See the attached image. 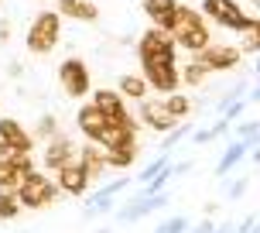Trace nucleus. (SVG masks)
<instances>
[{
	"mask_svg": "<svg viewBox=\"0 0 260 233\" xmlns=\"http://www.w3.org/2000/svg\"><path fill=\"white\" fill-rule=\"evenodd\" d=\"M247 185H250V179H247V175H240V179L230 185V192H226V195H230V199H240V195L247 192Z\"/></svg>",
	"mask_w": 260,
	"mask_h": 233,
	"instance_id": "nucleus-34",
	"label": "nucleus"
},
{
	"mask_svg": "<svg viewBox=\"0 0 260 233\" xmlns=\"http://www.w3.org/2000/svg\"><path fill=\"white\" fill-rule=\"evenodd\" d=\"M212 230H216V226H212V220H202V223H199V226H195L192 233H212Z\"/></svg>",
	"mask_w": 260,
	"mask_h": 233,
	"instance_id": "nucleus-39",
	"label": "nucleus"
},
{
	"mask_svg": "<svg viewBox=\"0 0 260 233\" xmlns=\"http://www.w3.org/2000/svg\"><path fill=\"white\" fill-rule=\"evenodd\" d=\"M178 76H182L185 86H202V82H206V76H209V69L192 55V62L185 65V69H178Z\"/></svg>",
	"mask_w": 260,
	"mask_h": 233,
	"instance_id": "nucleus-25",
	"label": "nucleus"
},
{
	"mask_svg": "<svg viewBox=\"0 0 260 233\" xmlns=\"http://www.w3.org/2000/svg\"><path fill=\"white\" fill-rule=\"evenodd\" d=\"M168 206V192H154V195H147V192H141L137 199H130L127 206L117 213V220L120 223H137V220H144L147 213H157V209H165Z\"/></svg>",
	"mask_w": 260,
	"mask_h": 233,
	"instance_id": "nucleus-8",
	"label": "nucleus"
},
{
	"mask_svg": "<svg viewBox=\"0 0 260 233\" xmlns=\"http://www.w3.org/2000/svg\"><path fill=\"white\" fill-rule=\"evenodd\" d=\"M165 165H168V151H161V155H157L154 161H151V165H147V168H144L141 175H137V182H141V185H144V182H151V179L157 175V171L165 168Z\"/></svg>",
	"mask_w": 260,
	"mask_h": 233,
	"instance_id": "nucleus-29",
	"label": "nucleus"
},
{
	"mask_svg": "<svg viewBox=\"0 0 260 233\" xmlns=\"http://www.w3.org/2000/svg\"><path fill=\"white\" fill-rule=\"evenodd\" d=\"M250 4H253V7H257V11H260V0H250Z\"/></svg>",
	"mask_w": 260,
	"mask_h": 233,
	"instance_id": "nucleus-44",
	"label": "nucleus"
},
{
	"mask_svg": "<svg viewBox=\"0 0 260 233\" xmlns=\"http://www.w3.org/2000/svg\"><path fill=\"white\" fill-rule=\"evenodd\" d=\"M137 141H127V144H117V148H106V168H130L137 161Z\"/></svg>",
	"mask_w": 260,
	"mask_h": 233,
	"instance_id": "nucleus-19",
	"label": "nucleus"
},
{
	"mask_svg": "<svg viewBox=\"0 0 260 233\" xmlns=\"http://www.w3.org/2000/svg\"><path fill=\"white\" fill-rule=\"evenodd\" d=\"M96 233H113V230H96Z\"/></svg>",
	"mask_w": 260,
	"mask_h": 233,
	"instance_id": "nucleus-46",
	"label": "nucleus"
},
{
	"mask_svg": "<svg viewBox=\"0 0 260 233\" xmlns=\"http://www.w3.org/2000/svg\"><path fill=\"white\" fill-rule=\"evenodd\" d=\"M62 41V14L58 11H41L31 24H27L24 45L31 55H48L55 52V45Z\"/></svg>",
	"mask_w": 260,
	"mask_h": 233,
	"instance_id": "nucleus-2",
	"label": "nucleus"
},
{
	"mask_svg": "<svg viewBox=\"0 0 260 233\" xmlns=\"http://www.w3.org/2000/svg\"><path fill=\"white\" fill-rule=\"evenodd\" d=\"M58 86H62L65 96H72V100H82L86 93H89L92 79H89V65L82 62V59H65L62 65H58Z\"/></svg>",
	"mask_w": 260,
	"mask_h": 233,
	"instance_id": "nucleus-6",
	"label": "nucleus"
},
{
	"mask_svg": "<svg viewBox=\"0 0 260 233\" xmlns=\"http://www.w3.org/2000/svg\"><path fill=\"white\" fill-rule=\"evenodd\" d=\"M185 230H188V220L185 216H171V220H165L157 226V233H185Z\"/></svg>",
	"mask_w": 260,
	"mask_h": 233,
	"instance_id": "nucleus-31",
	"label": "nucleus"
},
{
	"mask_svg": "<svg viewBox=\"0 0 260 233\" xmlns=\"http://www.w3.org/2000/svg\"><path fill=\"white\" fill-rule=\"evenodd\" d=\"M212 233H236V226H230V223H226V226H219V230H212Z\"/></svg>",
	"mask_w": 260,
	"mask_h": 233,
	"instance_id": "nucleus-42",
	"label": "nucleus"
},
{
	"mask_svg": "<svg viewBox=\"0 0 260 233\" xmlns=\"http://www.w3.org/2000/svg\"><path fill=\"white\" fill-rule=\"evenodd\" d=\"M250 103H260V82H257V90L250 93Z\"/></svg>",
	"mask_w": 260,
	"mask_h": 233,
	"instance_id": "nucleus-41",
	"label": "nucleus"
},
{
	"mask_svg": "<svg viewBox=\"0 0 260 233\" xmlns=\"http://www.w3.org/2000/svg\"><path fill=\"white\" fill-rule=\"evenodd\" d=\"M243 90H247V86H243V82H236L233 90H226V93H222V100H219V113H222V106H230L233 100H240V96H243Z\"/></svg>",
	"mask_w": 260,
	"mask_h": 233,
	"instance_id": "nucleus-33",
	"label": "nucleus"
},
{
	"mask_svg": "<svg viewBox=\"0 0 260 233\" xmlns=\"http://www.w3.org/2000/svg\"><path fill=\"white\" fill-rule=\"evenodd\" d=\"M192 141H195V144H209V141H216V134H212V127H209V130H195Z\"/></svg>",
	"mask_w": 260,
	"mask_h": 233,
	"instance_id": "nucleus-36",
	"label": "nucleus"
},
{
	"mask_svg": "<svg viewBox=\"0 0 260 233\" xmlns=\"http://www.w3.org/2000/svg\"><path fill=\"white\" fill-rule=\"evenodd\" d=\"M55 11L62 14V17L82 21V24H92V21H100V7H96L92 0H58V4H55Z\"/></svg>",
	"mask_w": 260,
	"mask_h": 233,
	"instance_id": "nucleus-14",
	"label": "nucleus"
},
{
	"mask_svg": "<svg viewBox=\"0 0 260 233\" xmlns=\"http://www.w3.org/2000/svg\"><path fill=\"white\" fill-rule=\"evenodd\" d=\"M202 17H209L212 24L226 27V31H243L250 21V14L236 0H202Z\"/></svg>",
	"mask_w": 260,
	"mask_h": 233,
	"instance_id": "nucleus-5",
	"label": "nucleus"
},
{
	"mask_svg": "<svg viewBox=\"0 0 260 233\" xmlns=\"http://www.w3.org/2000/svg\"><path fill=\"white\" fill-rule=\"evenodd\" d=\"M147 90H151V86H147V79L137 76V72H127V76L117 79V93L123 96V100H137V103H141L144 96H147Z\"/></svg>",
	"mask_w": 260,
	"mask_h": 233,
	"instance_id": "nucleus-20",
	"label": "nucleus"
},
{
	"mask_svg": "<svg viewBox=\"0 0 260 233\" xmlns=\"http://www.w3.org/2000/svg\"><path fill=\"white\" fill-rule=\"evenodd\" d=\"M17 213H21L17 192H7V189H0V220H17Z\"/></svg>",
	"mask_w": 260,
	"mask_h": 233,
	"instance_id": "nucleus-26",
	"label": "nucleus"
},
{
	"mask_svg": "<svg viewBox=\"0 0 260 233\" xmlns=\"http://www.w3.org/2000/svg\"><path fill=\"white\" fill-rule=\"evenodd\" d=\"M236 134H240V141L253 151V148L260 144V120H247V124H240V127H236Z\"/></svg>",
	"mask_w": 260,
	"mask_h": 233,
	"instance_id": "nucleus-27",
	"label": "nucleus"
},
{
	"mask_svg": "<svg viewBox=\"0 0 260 233\" xmlns=\"http://www.w3.org/2000/svg\"><path fill=\"white\" fill-rule=\"evenodd\" d=\"M175 11H178V0H144V14L151 17V24L165 27V31H168Z\"/></svg>",
	"mask_w": 260,
	"mask_h": 233,
	"instance_id": "nucleus-18",
	"label": "nucleus"
},
{
	"mask_svg": "<svg viewBox=\"0 0 260 233\" xmlns=\"http://www.w3.org/2000/svg\"><path fill=\"white\" fill-rule=\"evenodd\" d=\"M89 171L82 168L79 161H69V165H62V168L55 171V185H58V192H69V195H82L86 189H89Z\"/></svg>",
	"mask_w": 260,
	"mask_h": 233,
	"instance_id": "nucleus-12",
	"label": "nucleus"
},
{
	"mask_svg": "<svg viewBox=\"0 0 260 233\" xmlns=\"http://www.w3.org/2000/svg\"><path fill=\"white\" fill-rule=\"evenodd\" d=\"M243 110H247V100L240 96V100H233V103H230V106H222V116H226V120L233 124V120H236V116H240V113H243Z\"/></svg>",
	"mask_w": 260,
	"mask_h": 233,
	"instance_id": "nucleus-32",
	"label": "nucleus"
},
{
	"mask_svg": "<svg viewBox=\"0 0 260 233\" xmlns=\"http://www.w3.org/2000/svg\"><path fill=\"white\" fill-rule=\"evenodd\" d=\"M253 165H260V144L253 148Z\"/></svg>",
	"mask_w": 260,
	"mask_h": 233,
	"instance_id": "nucleus-43",
	"label": "nucleus"
},
{
	"mask_svg": "<svg viewBox=\"0 0 260 233\" xmlns=\"http://www.w3.org/2000/svg\"><path fill=\"white\" fill-rule=\"evenodd\" d=\"M76 161L89 171V179H100V175L106 171V148L92 141V144H86V148H79V151H76Z\"/></svg>",
	"mask_w": 260,
	"mask_h": 233,
	"instance_id": "nucleus-16",
	"label": "nucleus"
},
{
	"mask_svg": "<svg viewBox=\"0 0 260 233\" xmlns=\"http://www.w3.org/2000/svg\"><path fill=\"white\" fill-rule=\"evenodd\" d=\"M11 21H0V41H11Z\"/></svg>",
	"mask_w": 260,
	"mask_h": 233,
	"instance_id": "nucleus-38",
	"label": "nucleus"
},
{
	"mask_svg": "<svg viewBox=\"0 0 260 233\" xmlns=\"http://www.w3.org/2000/svg\"><path fill=\"white\" fill-rule=\"evenodd\" d=\"M141 124L151 127V130H157V134H168V130L178 127L182 120H175V116L168 113L165 100H147V96H144L141 100Z\"/></svg>",
	"mask_w": 260,
	"mask_h": 233,
	"instance_id": "nucleus-10",
	"label": "nucleus"
},
{
	"mask_svg": "<svg viewBox=\"0 0 260 233\" xmlns=\"http://www.w3.org/2000/svg\"><path fill=\"white\" fill-rule=\"evenodd\" d=\"M188 124H178V127H171L168 134H165V144H161V151H171V148H175V144L182 141V137H188Z\"/></svg>",
	"mask_w": 260,
	"mask_h": 233,
	"instance_id": "nucleus-30",
	"label": "nucleus"
},
{
	"mask_svg": "<svg viewBox=\"0 0 260 233\" xmlns=\"http://www.w3.org/2000/svg\"><path fill=\"white\" fill-rule=\"evenodd\" d=\"M165 106H168V113L175 116V120H185V116L192 113V100H188L185 93H178V90L165 96Z\"/></svg>",
	"mask_w": 260,
	"mask_h": 233,
	"instance_id": "nucleus-24",
	"label": "nucleus"
},
{
	"mask_svg": "<svg viewBox=\"0 0 260 233\" xmlns=\"http://www.w3.org/2000/svg\"><path fill=\"white\" fill-rule=\"evenodd\" d=\"M58 134V120H55L52 113L38 116V127H35V137H41V141H48V137H55Z\"/></svg>",
	"mask_w": 260,
	"mask_h": 233,
	"instance_id": "nucleus-28",
	"label": "nucleus"
},
{
	"mask_svg": "<svg viewBox=\"0 0 260 233\" xmlns=\"http://www.w3.org/2000/svg\"><path fill=\"white\" fill-rule=\"evenodd\" d=\"M247 144L243 141H233V144H226V151H222V158H219V165H216V175H219V179H226V175H230V171L236 168V165H240V161H243V158H247Z\"/></svg>",
	"mask_w": 260,
	"mask_h": 233,
	"instance_id": "nucleus-21",
	"label": "nucleus"
},
{
	"mask_svg": "<svg viewBox=\"0 0 260 233\" xmlns=\"http://www.w3.org/2000/svg\"><path fill=\"white\" fill-rule=\"evenodd\" d=\"M250 233H260V226H253V230H250Z\"/></svg>",
	"mask_w": 260,
	"mask_h": 233,
	"instance_id": "nucleus-45",
	"label": "nucleus"
},
{
	"mask_svg": "<svg viewBox=\"0 0 260 233\" xmlns=\"http://www.w3.org/2000/svg\"><path fill=\"white\" fill-rule=\"evenodd\" d=\"M178 52V45H175V38H171V31H165V27H147L141 35V41H137V59H151V55H171Z\"/></svg>",
	"mask_w": 260,
	"mask_h": 233,
	"instance_id": "nucleus-9",
	"label": "nucleus"
},
{
	"mask_svg": "<svg viewBox=\"0 0 260 233\" xmlns=\"http://www.w3.org/2000/svg\"><path fill=\"white\" fill-rule=\"evenodd\" d=\"M195 59L206 65L209 72H230V69H236V65H240L243 52H240V45H216V41H209V45L195 55Z\"/></svg>",
	"mask_w": 260,
	"mask_h": 233,
	"instance_id": "nucleus-7",
	"label": "nucleus"
},
{
	"mask_svg": "<svg viewBox=\"0 0 260 233\" xmlns=\"http://www.w3.org/2000/svg\"><path fill=\"white\" fill-rule=\"evenodd\" d=\"M76 127L82 130L89 141H96V134L106 127V113L96 103H82V106H79V113H76Z\"/></svg>",
	"mask_w": 260,
	"mask_h": 233,
	"instance_id": "nucleus-15",
	"label": "nucleus"
},
{
	"mask_svg": "<svg viewBox=\"0 0 260 233\" xmlns=\"http://www.w3.org/2000/svg\"><path fill=\"white\" fill-rule=\"evenodd\" d=\"M7 76H11V79H21V76H24V65L17 62V59H11V62H7Z\"/></svg>",
	"mask_w": 260,
	"mask_h": 233,
	"instance_id": "nucleus-35",
	"label": "nucleus"
},
{
	"mask_svg": "<svg viewBox=\"0 0 260 233\" xmlns=\"http://www.w3.org/2000/svg\"><path fill=\"white\" fill-rule=\"evenodd\" d=\"M253 226H257V216H247V220H243L240 226H236V233H250Z\"/></svg>",
	"mask_w": 260,
	"mask_h": 233,
	"instance_id": "nucleus-37",
	"label": "nucleus"
},
{
	"mask_svg": "<svg viewBox=\"0 0 260 233\" xmlns=\"http://www.w3.org/2000/svg\"><path fill=\"white\" fill-rule=\"evenodd\" d=\"M14 192H17L21 209H45L58 199V185H55V179L41 175V171H27Z\"/></svg>",
	"mask_w": 260,
	"mask_h": 233,
	"instance_id": "nucleus-4",
	"label": "nucleus"
},
{
	"mask_svg": "<svg viewBox=\"0 0 260 233\" xmlns=\"http://www.w3.org/2000/svg\"><path fill=\"white\" fill-rule=\"evenodd\" d=\"M76 144H72V137L69 134H55V137H48L45 141V168H52V171H58L62 165H69V161H76Z\"/></svg>",
	"mask_w": 260,
	"mask_h": 233,
	"instance_id": "nucleus-11",
	"label": "nucleus"
},
{
	"mask_svg": "<svg viewBox=\"0 0 260 233\" xmlns=\"http://www.w3.org/2000/svg\"><path fill=\"white\" fill-rule=\"evenodd\" d=\"M0 141H7L14 148V155L17 151H31L35 148V137L21 127V120H14V116H0Z\"/></svg>",
	"mask_w": 260,
	"mask_h": 233,
	"instance_id": "nucleus-13",
	"label": "nucleus"
},
{
	"mask_svg": "<svg viewBox=\"0 0 260 233\" xmlns=\"http://www.w3.org/2000/svg\"><path fill=\"white\" fill-rule=\"evenodd\" d=\"M178 52L171 55H151V59H141V76L147 79V86L154 93H175L182 86V76H178Z\"/></svg>",
	"mask_w": 260,
	"mask_h": 233,
	"instance_id": "nucleus-3",
	"label": "nucleus"
},
{
	"mask_svg": "<svg viewBox=\"0 0 260 233\" xmlns=\"http://www.w3.org/2000/svg\"><path fill=\"white\" fill-rule=\"evenodd\" d=\"M168 31H171V38H175V45L185 48L188 55H199L209 41H212L202 11H192V7H185V4H178V11H175V17H171Z\"/></svg>",
	"mask_w": 260,
	"mask_h": 233,
	"instance_id": "nucleus-1",
	"label": "nucleus"
},
{
	"mask_svg": "<svg viewBox=\"0 0 260 233\" xmlns=\"http://www.w3.org/2000/svg\"><path fill=\"white\" fill-rule=\"evenodd\" d=\"M92 103L100 106L106 113V120H127V103H123V96L117 90H96L92 93Z\"/></svg>",
	"mask_w": 260,
	"mask_h": 233,
	"instance_id": "nucleus-17",
	"label": "nucleus"
},
{
	"mask_svg": "<svg viewBox=\"0 0 260 233\" xmlns=\"http://www.w3.org/2000/svg\"><path fill=\"white\" fill-rule=\"evenodd\" d=\"M240 35H243V41H240V52H243V55H257V52H260V17H250L247 27H243Z\"/></svg>",
	"mask_w": 260,
	"mask_h": 233,
	"instance_id": "nucleus-22",
	"label": "nucleus"
},
{
	"mask_svg": "<svg viewBox=\"0 0 260 233\" xmlns=\"http://www.w3.org/2000/svg\"><path fill=\"white\" fill-rule=\"evenodd\" d=\"M127 185H130L127 175H123V179H117V182H110V185H103V189H100V192L89 195V202H86V206H96V202H113V199H117V195L123 192Z\"/></svg>",
	"mask_w": 260,
	"mask_h": 233,
	"instance_id": "nucleus-23",
	"label": "nucleus"
},
{
	"mask_svg": "<svg viewBox=\"0 0 260 233\" xmlns=\"http://www.w3.org/2000/svg\"><path fill=\"white\" fill-rule=\"evenodd\" d=\"M4 158H14V148L7 141H0V161H4Z\"/></svg>",
	"mask_w": 260,
	"mask_h": 233,
	"instance_id": "nucleus-40",
	"label": "nucleus"
}]
</instances>
